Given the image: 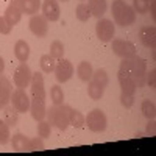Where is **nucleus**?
<instances>
[{"label": "nucleus", "instance_id": "1", "mask_svg": "<svg viewBox=\"0 0 156 156\" xmlns=\"http://www.w3.org/2000/svg\"><path fill=\"white\" fill-rule=\"evenodd\" d=\"M145 73H147V62L144 58H140L137 53L131 58H125L120 61V67H119V75L125 76H131L136 80L137 87L144 84L145 80Z\"/></svg>", "mask_w": 156, "mask_h": 156}, {"label": "nucleus", "instance_id": "2", "mask_svg": "<svg viewBox=\"0 0 156 156\" xmlns=\"http://www.w3.org/2000/svg\"><path fill=\"white\" fill-rule=\"evenodd\" d=\"M111 12H112L114 25L125 28L136 22V11L133 9L131 5L125 3V0H114L111 5Z\"/></svg>", "mask_w": 156, "mask_h": 156}, {"label": "nucleus", "instance_id": "3", "mask_svg": "<svg viewBox=\"0 0 156 156\" xmlns=\"http://www.w3.org/2000/svg\"><path fill=\"white\" fill-rule=\"evenodd\" d=\"M70 106L69 105H53L47 109L45 119L50 122V125L56 126L58 129H67L70 126Z\"/></svg>", "mask_w": 156, "mask_h": 156}, {"label": "nucleus", "instance_id": "4", "mask_svg": "<svg viewBox=\"0 0 156 156\" xmlns=\"http://www.w3.org/2000/svg\"><path fill=\"white\" fill-rule=\"evenodd\" d=\"M84 125H87V128L94 133H101L105 131L108 126V119L106 114L103 112L101 109L95 108L90 112H87V115L84 117Z\"/></svg>", "mask_w": 156, "mask_h": 156}, {"label": "nucleus", "instance_id": "5", "mask_svg": "<svg viewBox=\"0 0 156 156\" xmlns=\"http://www.w3.org/2000/svg\"><path fill=\"white\" fill-rule=\"evenodd\" d=\"M31 69L27 62H20L19 66L14 70V75H12V81H14L16 87L19 89H25V87H30L31 83Z\"/></svg>", "mask_w": 156, "mask_h": 156}, {"label": "nucleus", "instance_id": "6", "mask_svg": "<svg viewBox=\"0 0 156 156\" xmlns=\"http://www.w3.org/2000/svg\"><path fill=\"white\" fill-rule=\"evenodd\" d=\"M95 34L101 42H109L115 34V25L109 19H98L95 23Z\"/></svg>", "mask_w": 156, "mask_h": 156}, {"label": "nucleus", "instance_id": "7", "mask_svg": "<svg viewBox=\"0 0 156 156\" xmlns=\"http://www.w3.org/2000/svg\"><path fill=\"white\" fill-rule=\"evenodd\" d=\"M73 64L66 59V58H61L56 61V67H55V76H56V81L58 83H66L69 81L70 78L73 76Z\"/></svg>", "mask_w": 156, "mask_h": 156}, {"label": "nucleus", "instance_id": "8", "mask_svg": "<svg viewBox=\"0 0 156 156\" xmlns=\"http://www.w3.org/2000/svg\"><path fill=\"white\" fill-rule=\"evenodd\" d=\"M112 51L122 59L131 58L136 55V45L125 39H112Z\"/></svg>", "mask_w": 156, "mask_h": 156}, {"label": "nucleus", "instance_id": "9", "mask_svg": "<svg viewBox=\"0 0 156 156\" xmlns=\"http://www.w3.org/2000/svg\"><path fill=\"white\" fill-rule=\"evenodd\" d=\"M9 101H11V105L19 111V114L30 111V95L25 92V89H19L17 87L16 90H12Z\"/></svg>", "mask_w": 156, "mask_h": 156}, {"label": "nucleus", "instance_id": "10", "mask_svg": "<svg viewBox=\"0 0 156 156\" xmlns=\"http://www.w3.org/2000/svg\"><path fill=\"white\" fill-rule=\"evenodd\" d=\"M30 30L37 37H45L48 33V20L42 14H33L30 19Z\"/></svg>", "mask_w": 156, "mask_h": 156}, {"label": "nucleus", "instance_id": "11", "mask_svg": "<svg viewBox=\"0 0 156 156\" xmlns=\"http://www.w3.org/2000/svg\"><path fill=\"white\" fill-rule=\"evenodd\" d=\"M30 112H31V117H33L36 122L45 119V114H47L45 98H41V97H30Z\"/></svg>", "mask_w": 156, "mask_h": 156}, {"label": "nucleus", "instance_id": "12", "mask_svg": "<svg viewBox=\"0 0 156 156\" xmlns=\"http://www.w3.org/2000/svg\"><path fill=\"white\" fill-rule=\"evenodd\" d=\"M139 37H140V42L144 47L154 50V47H156V28H154V25H144V27H140Z\"/></svg>", "mask_w": 156, "mask_h": 156}, {"label": "nucleus", "instance_id": "13", "mask_svg": "<svg viewBox=\"0 0 156 156\" xmlns=\"http://www.w3.org/2000/svg\"><path fill=\"white\" fill-rule=\"evenodd\" d=\"M30 97H41L47 98L45 95V84H44V76L39 72H33L31 75V83H30Z\"/></svg>", "mask_w": 156, "mask_h": 156}, {"label": "nucleus", "instance_id": "14", "mask_svg": "<svg viewBox=\"0 0 156 156\" xmlns=\"http://www.w3.org/2000/svg\"><path fill=\"white\" fill-rule=\"evenodd\" d=\"M42 16L48 20V22H56L59 20V14H61V9L56 0H44L42 5Z\"/></svg>", "mask_w": 156, "mask_h": 156}, {"label": "nucleus", "instance_id": "15", "mask_svg": "<svg viewBox=\"0 0 156 156\" xmlns=\"http://www.w3.org/2000/svg\"><path fill=\"white\" fill-rule=\"evenodd\" d=\"M11 92H12V86L11 81L2 73L0 75V109L5 108L9 100H11Z\"/></svg>", "mask_w": 156, "mask_h": 156}, {"label": "nucleus", "instance_id": "16", "mask_svg": "<svg viewBox=\"0 0 156 156\" xmlns=\"http://www.w3.org/2000/svg\"><path fill=\"white\" fill-rule=\"evenodd\" d=\"M3 17L6 19V22L11 25V27H14V25H17L20 22V17H22V11L19 9L17 3H16V0H12V2L6 6L5 9V14Z\"/></svg>", "mask_w": 156, "mask_h": 156}, {"label": "nucleus", "instance_id": "17", "mask_svg": "<svg viewBox=\"0 0 156 156\" xmlns=\"http://www.w3.org/2000/svg\"><path fill=\"white\" fill-rule=\"evenodd\" d=\"M16 3L19 9L22 11V14H37L39 8H41V0H16Z\"/></svg>", "mask_w": 156, "mask_h": 156}, {"label": "nucleus", "instance_id": "18", "mask_svg": "<svg viewBox=\"0 0 156 156\" xmlns=\"http://www.w3.org/2000/svg\"><path fill=\"white\" fill-rule=\"evenodd\" d=\"M14 56L17 58L19 62H27L30 58V45L27 41L23 39H19L14 45Z\"/></svg>", "mask_w": 156, "mask_h": 156}, {"label": "nucleus", "instance_id": "19", "mask_svg": "<svg viewBox=\"0 0 156 156\" xmlns=\"http://www.w3.org/2000/svg\"><path fill=\"white\" fill-rule=\"evenodd\" d=\"M2 120L11 128V126H16L17 122H19V111L14 108V106H9L6 105L3 108V112H2Z\"/></svg>", "mask_w": 156, "mask_h": 156}, {"label": "nucleus", "instance_id": "20", "mask_svg": "<svg viewBox=\"0 0 156 156\" xmlns=\"http://www.w3.org/2000/svg\"><path fill=\"white\" fill-rule=\"evenodd\" d=\"M87 8L94 17L100 19L106 12L108 3H106V0H87Z\"/></svg>", "mask_w": 156, "mask_h": 156}, {"label": "nucleus", "instance_id": "21", "mask_svg": "<svg viewBox=\"0 0 156 156\" xmlns=\"http://www.w3.org/2000/svg\"><path fill=\"white\" fill-rule=\"evenodd\" d=\"M119 84L123 94H131L134 95L136 90H137V83L134 78L131 76H125V75H119Z\"/></svg>", "mask_w": 156, "mask_h": 156}, {"label": "nucleus", "instance_id": "22", "mask_svg": "<svg viewBox=\"0 0 156 156\" xmlns=\"http://www.w3.org/2000/svg\"><path fill=\"white\" fill-rule=\"evenodd\" d=\"M11 140V147L17 150V151H28V144H30V139L27 136H23L22 133H16L12 134Z\"/></svg>", "mask_w": 156, "mask_h": 156}, {"label": "nucleus", "instance_id": "23", "mask_svg": "<svg viewBox=\"0 0 156 156\" xmlns=\"http://www.w3.org/2000/svg\"><path fill=\"white\" fill-rule=\"evenodd\" d=\"M92 72H94L92 64L87 62V61H81L80 64H78V67H76L78 78H80L81 81H84V83H87L90 78H92Z\"/></svg>", "mask_w": 156, "mask_h": 156}, {"label": "nucleus", "instance_id": "24", "mask_svg": "<svg viewBox=\"0 0 156 156\" xmlns=\"http://www.w3.org/2000/svg\"><path fill=\"white\" fill-rule=\"evenodd\" d=\"M56 61L51 55H42L41 56V61H39V66H41L42 72L44 73H51L55 72V67H56Z\"/></svg>", "mask_w": 156, "mask_h": 156}, {"label": "nucleus", "instance_id": "25", "mask_svg": "<svg viewBox=\"0 0 156 156\" xmlns=\"http://www.w3.org/2000/svg\"><path fill=\"white\" fill-rule=\"evenodd\" d=\"M103 94H105V87H101L100 84H97L92 80L87 81V95L92 100H100L103 97Z\"/></svg>", "mask_w": 156, "mask_h": 156}, {"label": "nucleus", "instance_id": "26", "mask_svg": "<svg viewBox=\"0 0 156 156\" xmlns=\"http://www.w3.org/2000/svg\"><path fill=\"white\" fill-rule=\"evenodd\" d=\"M140 111L144 114L148 120H154V115H156V105L153 100H144L142 101V106H140Z\"/></svg>", "mask_w": 156, "mask_h": 156}, {"label": "nucleus", "instance_id": "27", "mask_svg": "<svg viewBox=\"0 0 156 156\" xmlns=\"http://www.w3.org/2000/svg\"><path fill=\"white\" fill-rule=\"evenodd\" d=\"M92 81H95L97 84H100L101 87H106L109 84V76L106 73L105 69H97L92 72V78H90Z\"/></svg>", "mask_w": 156, "mask_h": 156}, {"label": "nucleus", "instance_id": "28", "mask_svg": "<svg viewBox=\"0 0 156 156\" xmlns=\"http://www.w3.org/2000/svg\"><path fill=\"white\" fill-rule=\"evenodd\" d=\"M50 100L53 101V105H62L64 103V90L61 86L55 84V86H51L50 89Z\"/></svg>", "mask_w": 156, "mask_h": 156}, {"label": "nucleus", "instance_id": "29", "mask_svg": "<svg viewBox=\"0 0 156 156\" xmlns=\"http://www.w3.org/2000/svg\"><path fill=\"white\" fill-rule=\"evenodd\" d=\"M75 14H76V19L80 22H87L90 17H92V14H90V11H89L86 3H80V5H78L76 9H75Z\"/></svg>", "mask_w": 156, "mask_h": 156}, {"label": "nucleus", "instance_id": "30", "mask_svg": "<svg viewBox=\"0 0 156 156\" xmlns=\"http://www.w3.org/2000/svg\"><path fill=\"white\" fill-rule=\"evenodd\" d=\"M50 133H51V125H50V122L45 120V119L39 120V122H37V136L42 137V139H47V137H50Z\"/></svg>", "mask_w": 156, "mask_h": 156}, {"label": "nucleus", "instance_id": "31", "mask_svg": "<svg viewBox=\"0 0 156 156\" xmlns=\"http://www.w3.org/2000/svg\"><path fill=\"white\" fill-rule=\"evenodd\" d=\"M64 45H62V42L61 41H53L50 44V53L48 55H51L55 59H61V58H64Z\"/></svg>", "mask_w": 156, "mask_h": 156}, {"label": "nucleus", "instance_id": "32", "mask_svg": "<svg viewBox=\"0 0 156 156\" xmlns=\"http://www.w3.org/2000/svg\"><path fill=\"white\" fill-rule=\"evenodd\" d=\"M70 125L75 128H83L84 126V115L78 109H70Z\"/></svg>", "mask_w": 156, "mask_h": 156}, {"label": "nucleus", "instance_id": "33", "mask_svg": "<svg viewBox=\"0 0 156 156\" xmlns=\"http://www.w3.org/2000/svg\"><path fill=\"white\" fill-rule=\"evenodd\" d=\"M11 139V133H9V126L0 120V145H5L8 144Z\"/></svg>", "mask_w": 156, "mask_h": 156}, {"label": "nucleus", "instance_id": "34", "mask_svg": "<svg viewBox=\"0 0 156 156\" xmlns=\"http://www.w3.org/2000/svg\"><path fill=\"white\" fill-rule=\"evenodd\" d=\"M44 148H45V145H44L42 137H33V139H30L28 151H42Z\"/></svg>", "mask_w": 156, "mask_h": 156}, {"label": "nucleus", "instance_id": "35", "mask_svg": "<svg viewBox=\"0 0 156 156\" xmlns=\"http://www.w3.org/2000/svg\"><path fill=\"white\" fill-rule=\"evenodd\" d=\"M133 9L137 14H145L148 12V2L147 0H133Z\"/></svg>", "mask_w": 156, "mask_h": 156}, {"label": "nucleus", "instance_id": "36", "mask_svg": "<svg viewBox=\"0 0 156 156\" xmlns=\"http://www.w3.org/2000/svg\"><path fill=\"white\" fill-rule=\"evenodd\" d=\"M120 103H122V106L125 108H131L134 105V95L131 94H120Z\"/></svg>", "mask_w": 156, "mask_h": 156}, {"label": "nucleus", "instance_id": "37", "mask_svg": "<svg viewBox=\"0 0 156 156\" xmlns=\"http://www.w3.org/2000/svg\"><path fill=\"white\" fill-rule=\"evenodd\" d=\"M11 30H12V27L6 22V19L2 16V17H0V34H9Z\"/></svg>", "mask_w": 156, "mask_h": 156}, {"label": "nucleus", "instance_id": "38", "mask_svg": "<svg viewBox=\"0 0 156 156\" xmlns=\"http://www.w3.org/2000/svg\"><path fill=\"white\" fill-rule=\"evenodd\" d=\"M145 80H147V84L150 87H154L156 86V70L154 69H151L150 72L145 73Z\"/></svg>", "mask_w": 156, "mask_h": 156}, {"label": "nucleus", "instance_id": "39", "mask_svg": "<svg viewBox=\"0 0 156 156\" xmlns=\"http://www.w3.org/2000/svg\"><path fill=\"white\" fill-rule=\"evenodd\" d=\"M148 9H150V14H151V17L154 19V17H156V2H154V0L148 2Z\"/></svg>", "mask_w": 156, "mask_h": 156}, {"label": "nucleus", "instance_id": "40", "mask_svg": "<svg viewBox=\"0 0 156 156\" xmlns=\"http://www.w3.org/2000/svg\"><path fill=\"white\" fill-rule=\"evenodd\" d=\"M147 133L154 134V122L153 120H148V123H147Z\"/></svg>", "mask_w": 156, "mask_h": 156}, {"label": "nucleus", "instance_id": "41", "mask_svg": "<svg viewBox=\"0 0 156 156\" xmlns=\"http://www.w3.org/2000/svg\"><path fill=\"white\" fill-rule=\"evenodd\" d=\"M3 72H5V59L0 56V75H2Z\"/></svg>", "mask_w": 156, "mask_h": 156}, {"label": "nucleus", "instance_id": "42", "mask_svg": "<svg viewBox=\"0 0 156 156\" xmlns=\"http://www.w3.org/2000/svg\"><path fill=\"white\" fill-rule=\"evenodd\" d=\"M59 2H69V0H59Z\"/></svg>", "mask_w": 156, "mask_h": 156}, {"label": "nucleus", "instance_id": "43", "mask_svg": "<svg viewBox=\"0 0 156 156\" xmlns=\"http://www.w3.org/2000/svg\"><path fill=\"white\" fill-rule=\"evenodd\" d=\"M147 2H151V0H147Z\"/></svg>", "mask_w": 156, "mask_h": 156}]
</instances>
